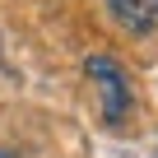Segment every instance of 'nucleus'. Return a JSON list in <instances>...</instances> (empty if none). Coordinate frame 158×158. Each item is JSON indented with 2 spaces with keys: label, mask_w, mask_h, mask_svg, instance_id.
Instances as JSON below:
<instances>
[{
  "label": "nucleus",
  "mask_w": 158,
  "mask_h": 158,
  "mask_svg": "<svg viewBox=\"0 0 158 158\" xmlns=\"http://www.w3.org/2000/svg\"><path fill=\"white\" fill-rule=\"evenodd\" d=\"M0 158H14V153H10V149H5V144H0Z\"/></svg>",
  "instance_id": "nucleus-3"
},
{
  "label": "nucleus",
  "mask_w": 158,
  "mask_h": 158,
  "mask_svg": "<svg viewBox=\"0 0 158 158\" xmlns=\"http://www.w3.org/2000/svg\"><path fill=\"white\" fill-rule=\"evenodd\" d=\"M107 14H112L116 28H126L130 37L158 33V0H107Z\"/></svg>",
  "instance_id": "nucleus-2"
},
{
  "label": "nucleus",
  "mask_w": 158,
  "mask_h": 158,
  "mask_svg": "<svg viewBox=\"0 0 158 158\" xmlns=\"http://www.w3.org/2000/svg\"><path fill=\"white\" fill-rule=\"evenodd\" d=\"M84 74L98 84L102 121H107V126H121V121L130 116V79H126V70H121L112 56H89V60H84Z\"/></svg>",
  "instance_id": "nucleus-1"
}]
</instances>
